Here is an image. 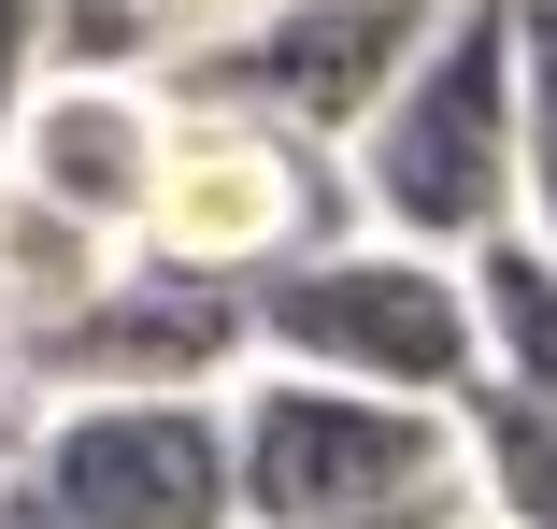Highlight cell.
<instances>
[{
  "mask_svg": "<svg viewBox=\"0 0 557 529\" xmlns=\"http://www.w3.org/2000/svg\"><path fill=\"white\" fill-rule=\"evenodd\" d=\"M258 358L272 372H329V386H372V401H429V415H472L486 401V300L472 258H429V244H329L286 286H258Z\"/></svg>",
  "mask_w": 557,
  "mask_h": 529,
  "instance_id": "7a4b0ae2",
  "label": "cell"
},
{
  "mask_svg": "<svg viewBox=\"0 0 557 529\" xmlns=\"http://www.w3.org/2000/svg\"><path fill=\"white\" fill-rule=\"evenodd\" d=\"M15 444H29V430H15ZM0 529H72V515L44 501V472H29V458H0Z\"/></svg>",
  "mask_w": 557,
  "mask_h": 529,
  "instance_id": "5bb4252c",
  "label": "cell"
},
{
  "mask_svg": "<svg viewBox=\"0 0 557 529\" xmlns=\"http://www.w3.org/2000/svg\"><path fill=\"white\" fill-rule=\"evenodd\" d=\"M458 444H472V515H486V529H557V415L472 401Z\"/></svg>",
  "mask_w": 557,
  "mask_h": 529,
  "instance_id": "7c38bea8",
  "label": "cell"
},
{
  "mask_svg": "<svg viewBox=\"0 0 557 529\" xmlns=\"http://www.w3.org/2000/svg\"><path fill=\"white\" fill-rule=\"evenodd\" d=\"M358 216L429 258H486L529 230V15L515 0L443 15V44L358 144Z\"/></svg>",
  "mask_w": 557,
  "mask_h": 529,
  "instance_id": "6da1fadb",
  "label": "cell"
},
{
  "mask_svg": "<svg viewBox=\"0 0 557 529\" xmlns=\"http://www.w3.org/2000/svg\"><path fill=\"white\" fill-rule=\"evenodd\" d=\"M29 430V372H15V330H0V444Z\"/></svg>",
  "mask_w": 557,
  "mask_h": 529,
  "instance_id": "2e32d148",
  "label": "cell"
},
{
  "mask_svg": "<svg viewBox=\"0 0 557 529\" xmlns=\"http://www.w3.org/2000/svg\"><path fill=\"white\" fill-rule=\"evenodd\" d=\"M443 15H458V0H272V15H244L172 100H230V115H272V130H300L329 158H358L372 115L414 86V58L443 44Z\"/></svg>",
  "mask_w": 557,
  "mask_h": 529,
  "instance_id": "8992f818",
  "label": "cell"
},
{
  "mask_svg": "<svg viewBox=\"0 0 557 529\" xmlns=\"http://www.w3.org/2000/svg\"><path fill=\"white\" fill-rule=\"evenodd\" d=\"M472 300H486V401L557 415V258L515 230V244L472 258Z\"/></svg>",
  "mask_w": 557,
  "mask_h": 529,
  "instance_id": "8fae6325",
  "label": "cell"
},
{
  "mask_svg": "<svg viewBox=\"0 0 557 529\" xmlns=\"http://www.w3.org/2000/svg\"><path fill=\"white\" fill-rule=\"evenodd\" d=\"M329 529H472V487H443V501H400V515H329Z\"/></svg>",
  "mask_w": 557,
  "mask_h": 529,
  "instance_id": "9a60e30c",
  "label": "cell"
},
{
  "mask_svg": "<svg viewBox=\"0 0 557 529\" xmlns=\"http://www.w3.org/2000/svg\"><path fill=\"white\" fill-rule=\"evenodd\" d=\"M158 144H172V86H100V72H58V86L29 100V130L0 144V172H15V186H44L58 216H86L100 244H144Z\"/></svg>",
  "mask_w": 557,
  "mask_h": 529,
  "instance_id": "ba28073f",
  "label": "cell"
},
{
  "mask_svg": "<svg viewBox=\"0 0 557 529\" xmlns=\"http://www.w3.org/2000/svg\"><path fill=\"white\" fill-rule=\"evenodd\" d=\"M15 372H29V401H244L258 300L129 244L44 344H15Z\"/></svg>",
  "mask_w": 557,
  "mask_h": 529,
  "instance_id": "5b68a950",
  "label": "cell"
},
{
  "mask_svg": "<svg viewBox=\"0 0 557 529\" xmlns=\"http://www.w3.org/2000/svg\"><path fill=\"white\" fill-rule=\"evenodd\" d=\"M230 430H244V529H329V515H400V501L472 487L458 415L329 386V372H272V358L244 372Z\"/></svg>",
  "mask_w": 557,
  "mask_h": 529,
  "instance_id": "277c9868",
  "label": "cell"
},
{
  "mask_svg": "<svg viewBox=\"0 0 557 529\" xmlns=\"http://www.w3.org/2000/svg\"><path fill=\"white\" fill-rule=\"evenodd\" d=\"M15 458L72 529H244L230 401H29Z\"/></svg>",
  "mask_w": 557,
  "mask_h": 529,
  "instance_id": "52a82bcc",
  "label": "cell"
},
{
  "mask_svg": "<svg viewBox=\"0 0 557 529\" xmlns=\"http://www.w3.org/2000/svg\"><path fill=\"white\" fill-rule=\"evenodd\" d=\"M472 529H486V515H472Z\"/></svg>",
  "mask_w": 557,
  "mask_h": 529,
  "instance_id": "ac0fdd59",
  "label": "cell"
},
{
  "mask_svg": "<svg viewBox=\"0 0 557 529\" xmlns=\"http://www.w3.org/2000/svg\"><path fill=\"white\" fill-rule=\"evenodd\" d=\"M0 458H15V444H0Z\"/></svg>",
  "mask_w": 557,
  "mask_h": 529,
  "instance_id": "e0dca14e",
  "label": "cell"
},
{
  "mask_svg": "<svg viewBox=\"0 0 557 529\" xmlns=\"http://www.w3.org/2000/svg\"><path fill=\"white\" fill-rule=\"evenodd\" d=\"M358 158H329L272 115H230V100H172V144H158V200H144V258L214 272V286H286L300 258L358 244Z\"/></svg>",
  "mask_w": 557,
  "mask_h": 529,
  "instance_id": "3957f363",
  "label": "cell"
},
{
  "mask_svg": "<svg viewBox=\"0 0 557 529\" xmlns=\"http://www.w3.org/2000/svg\"><path fill=\"white\" fill-rule=\"evenodd\" d=\"M529 15V244L557 258V0H515Z\"/></svg>",
  "mask_w": 557,
  "mask_h": 529,
  "instance_id": "4fadbf2b",
  "label": "cell"
},
{
  "mask_svg": "<svg viewBox=\"0 0 557 529\" xmlns=\"http://www.w3.org/2000/svg\"><path fill=\"white\" fill-rule=\"evenodd\" d=\"M244 15H272V0H72L58 72H100V86H186Z\"/></svg>",
  "mask_w": 557,
  "mask_h": 529,
  "instance_id": "9c48e42d",
  "label": "cell"
},
{
  "mask_svg": "<svg viewBox=\"0 0 557 529\" xmlns=\"http://www.w3.org/2000/svg\"><path fill=\"white\" fill-rule=\"evenodd\" d=\"M115 258H129V244H100L86 216H58L44 186L0 172V330H15V344H44L58 315H72L100 272H115Z\"/></svg>",
  "mask_w": 557,
  "mask_h": 529,
  "instance_id": "30bf717a",
  "label": "cell"
}]
</instances>
